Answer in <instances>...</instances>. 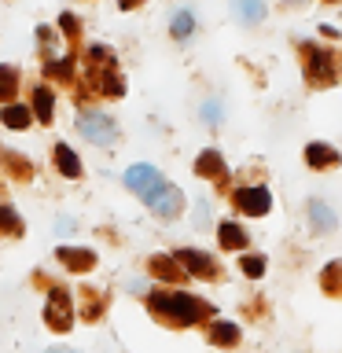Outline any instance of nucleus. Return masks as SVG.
Returning <instances> with one entry per match:
<instances>
[{"label":"nucleus","mask_w":342,"mask_h":353,"mask_svg":"<svg viewBox=\"0 0 342 353\" xmlns=\"http://www.w3.org/2000/svg\"><path fill=\"white\" fill-rule=\"evenodd\" d=\"M239 269H243V276H250V280H258V276H265V254H243Z\"/></svg>","instance_id":"22"},{"label":"nucleus","mask_w":342,"mask_h":353,"mask_svg":"<svg viewBox=\"0 0 342 353\" xmlns=\"http://www.w3.org/2000/svg\"><path fill=\"white\" fill-rule=\"evenodd\" d=\"M118 4H121V8H125V11H129V8H137V4H140V0H118Z\"/></svg>","instance_id":"30"},{"label":"nucleus","mask_w":342,"mask_h":353,"mask_svg":"<svg viewBox=\"0 0 342 353\" xmlns=\"http://www.w3.org/2000/svg\"><path fill=\"white\" fill-rule=\"evenodd\" d=\"M44 324H48L52 331H66L74 324V305H70V294L66 291H55L48 294V305H44Z\"/></svg>","instance_id":"8"},{"label":"nucleus","mask_w":342,"mask_h":353,"mask_svg":"<svg viewBox=\"0 0 342 353\" xmlns=\"http://www.w3.org/2000/svg\"><path fill=\"white\" fill-rule=\"evenodd\" d=\"M19 92V74L11 66H0V99H11Z\"/></svg>","instance_id":"23"},{"label":"nucleus","mask_w":342,"mask_h":353,"mask_svg":"<svg viewBox=\"0 0 342 353\" xmlns=\"http://www.w3.org/2000/svg\"><path fill=\"white\" fill-rule=\"evenodd\" d=\"M324 4H339V0H324Z\"/></svg>","instance_id":"32"},{"label":"nucleus","mask_w":342,"mask_h":353,"mask_svg":"<svg viewBox=\"0 0 342 353\" xmlns=\"http://www.w3.org/2000/svg\"><path fill=\"white\" fill-rule=\"evenodd\" d=\"M48 353H74V350H59V346H55V350H48Z\"/></svg>","instance_id":"31"},{"label":"nucleus","mask_w":342,"mask_h":353,"mask_svg":"<svg viewBox=\"0 0 342 353\" xmlns=\"http://www.w3.org/2000/svg\"><path fill=\"white\" fill-rule=\"evenodd\" d=\"M195 176H206V181H225L228 176V165H225V159H221L217 148H206L195 159Z\"/></svg>","instance_id":"11"},{"label":"nucleus","mask_w":342,"mask_h":353,"mask_svg":"<svg viewBox=\"0 0 342 353\" xmlns=\"http://www.w3.org/2000/svg\"><path fill=\"white\" fill-rule=\"evenodd\" d=\"M339 162H342L339 148H331V143H324V140L305 143V165H313V170H335Z\"/></svg>","instance_id":"10"},{"label":"nucleus","mask_w":342,"mask_h":353,"mask_svg":"<svg viewBox=\"0 0 342 353\" xmlns=\"http://www.w3.org/2000/svg\"><path fill=\"white\" fill-rule=\"evenodd\" d=\"M232 203H236L239 214H247V217H265L272 210V195H269V188L250 184V188H239V192L232 195Z\"/></svg>","instance_id":"5"},{"label":"nucleus","mask_w":342,"mask_h":353,"mask_svg":"<svg viewBox=\"0 0 342 353\" xmlns=\"http://www.w3.org/2000/svg\"><path fill=\"white\" fill-rule=\"evenodd\" d=\"M309 228H313V236H331V232L339 228V217L335 210H331L324 199H309Z\"/></svg>","instance_id":"9"},{"label":"nucleus","mask_w":342,"mask_h":353,"mask_svg":"<svg viewBox=\"0 0 342 353\" xmlns=\"http://www.w3.org/2000/svg\"><path fill=\"white\" fill-rule=\"evenodd\" d=\"M0 118H4V125H8V129H26V125H30V110H26V107H19V103L4 107V110H0Z\"/></svg>","instance_id":"21"},{"label":"nucleus","mask_w":342,"mask_h":353,"mask_svg":"<svg viewBox=\"0 0 342 353\" xmlns=\"http://www.w3.org/2000/svg\"><path fill=\"white\" fill-rule=\"evenodd\" d=\"M0 225H11V228H15V225H19V221H15V214H11V210H8V206H0Z\"/></svg>","instance_id":"28"},{"label":"nucleus","mask_w":342,"mask_h":353,"mask_svg":"<svg viewBox=\"0 0 342 353\" xmlns=\"http://www.w3.org/2000/svg\"><path fill=\"white\" fill-rule=\"evenodd\" d=\"M199 114H203V121H206L210 129H217V125H221V118H225V107H221L217 99H206V103L199 107Z\"/></svg>","instance_id":"24"},{"label":"nucleus","mask_w":342,"mask_h":353,"mask_svg":"<svg viewBox=\"0 0 342 353\" xmlns=\"http://www.w3.org/2000/svg\"><path fill=\"white\" fill-rule=\"evenodd\" d=\"M148 269H151V276H159V280H165V283H177V280H184V269L177 265V258H170V254H154V258L148 261Z\"/></svg>","instance_id":"13"},{"label":"nucleus","mask_w":342,"mask_h":353,"mask_svg":"<svg viewBox=\"0 0 342 353\" xmlns=\"http://www.w3.org/2000/svg\"><path fill=\"white\" fill-rule=\"evenodd\" d=\"M210 342H214V346H236L239 342V324H232V320H214V324H210Z\"/></svg>","instance_id":"16"},{"label":"nucleus","mask_w":342,"mask_h":353,"mask_svg":"<svg viewBox=\"0 0 342 353\" xmlns=\"http://www.w3.org/2000/svg\"><path fill=\"white\" fill-rule=\"evenodd\" d=\"M148 206H151V214H154V217L173 221V217H181V210H184V192H181L177 184H162L159 192L148 199Z\"/></svg>","instance_id":"7"},{"label":"nucleus","mask_w":342,"mask_h":353,"mask_svg":"<svg viewBox=\"0 0 342 353\" xmlns=\"http://www.w3.org/2000/svg\"><path fill=\"white\" fill-rule=\"evenodd\" d=\"M217 243H221L225 250H247L250 236L236 225V221H221V225H217Z\"/></svg>","instance_id":"15"},{"label":"nucleus","mask_w":342,"mask_h":353,"mask_svg":"<svg viewBox=\"0 0 342 353\" xmlns=\"http://www.w3.org/2000/svg\"><path fill=\"white\" fill-rule=\"evenodd\" d=\"M55 258H59L70 272H85V269H92V265H96V254L88 247H59V250H55Z\"/></svg>","instance_id":"12"},{"label":"nucleus","mask_w":342,"mask_h":353,"mask_svg":"<svg viewBox=\"0 0 342 353\" xmlns=\"http://www.w3.org/2000/svg\"><path fill=\"white\" fill-rule=\"evenodd\" d=\"M206 217H210V214H206V203H199V210H195V225H206Z\"/></svg>","instance_id":"29"},{"label":"nucleus","mask_w":342,"mask_h":353,"mask_svg":"<svg viewBox=\"0 0 342 353\" xmlns=\"http://www.w3.org/2000/svg\"><path fill=\"white\" fill-rule=\"evenodd\" d=\"M77 132H81L85 140L99 143V148H110V143L118 140V121L103 114V110H85L81 118H77Z\"/></svg>","instance_id":"3"},{"label":"nucleus","mask_w":342,"mask_h":353,"mask_svg":"<svg viewBox=\"0 0 342 353\" xmlns=\"http://www.w3.org/2000/svg\"><path fill=\"white\" fill-rule=\"evenodd\" d=\"M70 66H74L70 55H63V63H48V74L52 77H66V74H70Z\"/></svg>","instance_id":"26"},{"label":"nucleus","mask_w":342,"mask_h":353,"mask_svg":"<svg viewBox=\"0 0 342 353\" xmlns=\"http://www.w3.org/2000/svg\"><path fill=\"white\" fill-rule=\"evenodd\" d=\"M33 110H37V121H44V125H48V121H52V110H55L52 88H33Z\"/></svg>","instance_id":"19"},{"label":"nucleus","mask_w":342,"mask_h":353,"mask_svg":"<svg viewBox=\"0 0 342 353\" xmlns=\"http://www.w3.org/2000/svg\"><path fill=\"white\" fill-rule=\"evenodd\" d=\"M148 305L154 316H162L173 327H192V324H203V320L214 316V309L206 302H199L195 294H184V291H151Z\"/></svg>","instance_id":"1"},{"label":"nucleus","mask_w":342,"mask_h":353,"mask_svg":"<svg viewBox=\"0 0 342 353\" xmlns=\"http://www.w3.org/2000/svg\"><path fill=\"white\" fill-rule=\"evenodd\" d=\"M162 184H165L162 173L154 170V165H148V162H137V165H129V170H125V188H129L132 195H140L143 203H148V199L159 192Z\"/></svg>","instance_id":"4"},{"label":"nucleus","mask_w":342,"mask_h":353,"mask_svg":"<svg viewBox=\"0 0 342 353\" xmlns=\"http://www.w3.org/2000/svg\"><path fill=\"white\" fill-rule=\"evenodd\" d=\"M298 55H302V74H305V81L313 85V88H328V85H335V77H339V63H335V55H331L324 44H316V41H302L298 44Z\"/></svg>","instance_id":"2"},{"label":"nucleus","mask_w":342,"mask_h":353,"mask_svg":"<svg viewBox=\"0 0 342 353\" xmlns=\"http://www.w3.org/2000/svg\"><path fill=\"white\" fill-rule=\"evenodd\" d=\"M177 265L188 272V276H195V280H217V261L210 258L206 250H192V247H184V250H177L173 254Z\"/></svg>","instance_id":"6"},{"label":"nucleus","mask_w":342,"mask_h":353,"mask_svg":"<svg viewBox=\"0 0 342 353\" xmlns=\"http://www.w3.org/2000/svg\"><path fill=\"white\" fill-rule=\"evenodd\" d=\"M232 11H236V19L243 26H258V22H265V15H269L265 0H232Z\"/></svg>","instance_id":"14"},{"label":"nucleus","mask_w":342,"mask_h":353,"mask_svg":"<svg viewBox=\"0 0 342 353\" xmlns=\"http://www.w3.org/2000/svg\"><path fill=\"white\" fill-rule=\"evenodd\" d=\"M287 4H298V0H287Z\"/></svg>","instance_id":"33"},{"label":"nucleus","mask_w":342,"mask_h":353,"mask_svg":"<svg viewBox=\"0 0 342 353\" xmlns=\"http://www.w3.org/2000/svg\"><path fill=\"white\" fill-rule=\"evenodd\" d=\"M59 30H63V33H77V19H74V15H63V19H59Z\"/></svg>","instance_id":"27"},{"label":"nucleus","mask_w":342,"mask_h":353,"mask_svg":"<svg viewBox=\"0 0 342 353\" xmlns=\"http://www.w3.org/2000/svg\"><path fill=\"white\" fill-rule=\"evenodd\" d=\"M99 88H103L107 96H121V92H125V81H121L114 70H107L103 77H99Z\"/></svg>","instance_id":"25"},{"label":"nucleus","mask_w":342,"mask_h":353,"mask_svg":"<svg viewBox=\"0 0 342 353\" xmlns=\"http://www.w3.org/2000/svg\"><path fill=\"white\" fill-rule=\"evenodd\" d=\"M320 287H324V294L342 298V261H328L320 269Z\"/></svg>","instance_id":"17"},{"label":"nucleus","mask_w":342,"mask_h":353,"mask_svg":"<svg viewBox=\"0 0 342 353\" xmlns=\"http://www.w3.org/2000/svg\"><path fill=\"white\" fill-rule=\"evenodd\" d=\"M170 33H173L177 41H188V37H192V33H195V15H192V11H177L173 22H170Z\"/></svg>","instance_id":"20"},{"label":"nucleus","mask_w":342,"mask_h":353,"mask_svg":"<svg viewBox=\"0 0 342 353\" xmlns=\"http://www.w3.org/2000/svg\"><path fill=\"white\" fill-rule=\"evenodd\" d=\"M55 165H59L63 176H81V162H77V154L66 143H55Z\"/></svg>","instance_id":"18"}]
</instances>
